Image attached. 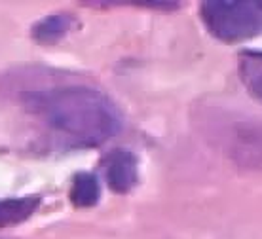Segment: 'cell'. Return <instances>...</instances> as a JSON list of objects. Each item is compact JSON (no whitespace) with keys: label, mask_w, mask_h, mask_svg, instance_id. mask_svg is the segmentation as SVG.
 <instances>
[{"label":"cell","mask_w":262,"mask_h":239,"mask_svg":"<svg viewBox=\"0 0 262 239\" xmlns=\"http://www.w3.org/2000/svg\"><path fill=\"white\" fill-rule=\"evenodd\" d=\"M200 15L207 31L224 42L262 34V0H207L200 6Z\"/></svg>","instance_id":"obj_2"},{"label":"cell","mask_w":262,"mask_h":239,"mask_svg":"<svg viewBox=\"0 0 262 239\" xmlns=\"http://www.w3.org/2000/svg\"><path fill=\"white\" fill-rule=\"evenodd\" d=\"M101 186L93 173H76L71 186V201L76 207H92L99 201Z\"/></svg>","instance_id":"obj_7"},{"label":"cell","mask_w":262,"mask_h":239,"mask_svg":"<svg viewBox=\"0 0 262 239\" xmlns=\"http://www.w3.org/2000/svg\"><path fill=\"white\" fill-rule=\"evenodd\" d=\"M237 71L243 85L251 95L262 101V52L260 50H245L237 57Z\"/></svg>","instance_id":"obj_4"},{"label":"cell","mask_w":262,"mask_h":239,"mask_svg":"<svg viewBox=\"0 0 262 239\" xmlns=\"http://www.w3.org/2000/svg\"><path fill=\"white\" fill-rule=\"evenodd\" d=\"M72 27L71 15H63V13H55V15H48L44 19H40L33 27V38L38 40L40 44H53L65 36Z\"/></svg>","instance_id":"obj_6"},{"label":"cell","mask_w":262,"mask_h":239,"mask_svg":"<svg viewBox=\"0 0 262 239\" xmlns=\"http://www.w3.org/2000/svg\"><path fill=\"white\" fill-rule=\"evenodd\" d=\"M103 173L108 186L118 192L127 194L139 181V163L137 158L129 150L116 148L108 152L103 160Z\"/></svg>","instance_id":"obj_3"},{"label":"cell","mask_w":262,"mask_h":239,"mask_svg":"<svg viewBox=\"0 0 262 239\" xmlns=\"http://www.w3.org/2000/svg\"><path fill=\"white\" fill-rule=\"evenodd\" d=\"M40 201H42L40 195H23V198L0 200V228L25 222L38 209Z\"/></svg>","instance_id":"obj_5"},{"label":"cell","mask_w":262,"mask_h":239,"mask_svg":"<svg viewBox=\"0 0 262 239\" xmlns=\"http://www.w3.org/2000/svg\"><path fill=\"white\" fill-rule=\"evenodd\" d=\"M21 103L76 146H97L122 131V116L105 93L88 85H59L23 93Z\"/></svg>","instance_id":"obj_1"}]
</instances>
